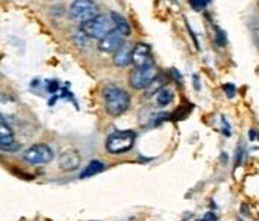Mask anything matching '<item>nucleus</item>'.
<instances>
[{
    "mask_svg": "<svg viewBox=\"0 0 259 221\" xmlns=\"http://www.w3.org/2000/svg\"><path fill=\"white\" fill-rule=\"evenodd\" d=\"M102 97H103V103H105V111L111 117H120L131 106L129 93L124 88H121L118 85H114V83L106 85L103 88Z\"/></svg>",
    "mask_w": 259,
    "mask_h": 221,
    "instance_id": "1",
    "label": "nucleus"
},
{
    "mask_svg": "<svg viewBox=\"0 0 259 221\" xmlns=\"http://www.w3.org/2000/svg\"><path fill=\"white\" fill-rule=\"evenodd\" d=\"M112 29H114L112 18L111 15H106V14H99L94 18L80 23V32L87 38H94V39H102Z\"/></svg>",
    "mask_w": 259,
    "mask_h": 221,
    "instance_id": "2",
    "label": "nucleus"
},
{
    "mask_svg": "<svg viewBox=\"0 0 259 221\" xmlns=\"http://www.w3.org/2000/svg\"><path fill=\"white\" fill-rule=\"evenodd\" d=\"M137 140V134L134 130H115L112 132L105 143L106 152L111 155H121L132 150Z\"/></svg>",
    "mask_w": 259,
    "mask_h": 221,
    "instance_id": "3",
    "label": "nucleus"
},
{
    "mask_svg": "<svg viewBox=\"0 0 259 221\" xmlns=\"http://www.w3.org/2000/svg\"><path fill=\"white\" fill-rule=\"evenodd\" d=\"M21 158L26 164L33 165V167H39V165L50 164L55 159V152L49 144L38 143V144H32L30 147H27L23 152Z\"/></svg>",
    "mask_w": 259,
    "mask_h": 221,
    "instance_id": "4",
    "label": "nucleus"
},
{
    "mask_svg": "<svg viewBox=\"0 0 259 221\" xmlns=\"http://www.w3.org/2000/svg\"><path fill=\"white\" fill-rule=\"evenodd\" d=\"M158 76V68L153 62L144 67H135L129 76L131 86L135 90H146Z\"/></svg>",
    "mask_w": 259,
    "mask_h": 221,
    "instance_id": "5",
    "label": "nucleus"
},
{
    "mask_svg": "<svg viewBox=\"0 0 259 221\" xmlns=\"http://www.w3.org/2000/svg\"><path fill=\"white\" fill-rule=\"evenodd\" d=\"M70 15L83 23L99 15V6L94 0H74L70 6Z\"/></svg>",
    "mask_w": 259,
    "mask_h": 221,
    "instance_id": "6",
    "label": "nucleus"
},
{
    "mask_svg": "<svg viewBox=\"0 0 259 221\" xmlns=\"http://www.w3.org/2000/svg\"><path fill=\"white\" fill-rule=\"evenodd\" d=\"M124 44V36L117 32L115 29H112L109 33H106L102 39H99L97 42V49L102 53H115L121 46Z\"/></svg>",
    "mask_w": 259,
    "mask_h": 221,
    "instance_id": "7",
    "label": "nucleus"
},
{
    "mask_svg": "<svg viewBox=\"0 0 259 221\" xmlns=\"http://www.w3.org/2000/svg\"><path fill=\"white\" fill-rule=\"evenodd\" d=\"M80 164H82V156H80V153L76 149H67L58 158L59 168L67 171V173L79 170Z\"/></svg>",
    "mask_w": 259,
    "mask_h": 221,
    "instance_id": "8",
    "label": "nucleus"
},
{
    "mask_svg": "<svg viewBox=\"0 0 259 221\" xmlns=\"http://www.w3.org/2000/svg\"><path fill=\"white\" fill-rule=\"evenodd\" d=\"M150 62H153L150 46L146 42H137L132 50V64L135 67H144Z\"/></svg>",
    "mask_w": 259,
    "mask_h": 221,
    "instance_id": "9",
    "label": "nucleus"
},
{
    "mask_svg": "<svg viewBox=\"0 0 259 221\" xmlns=\"http://www.w3.org/2000/svg\"><path fill=\"white\" fill-rule=\"evenodd\" d=\"M132 50H134V46L124 42L115 53H114V65L118 67V68H124L127 65L132 64Z\"/></svg>",
    "mask_w": 259,
    "mask_h": 221,
    "instance_id": "10",
    "label": "nucleus"
},
{
    "mask_svg": "<svg viewBox=\"0 0 259 221\" xmlns=\"http://www.w3.org/2000/svg\"><path fill=\"white\" fill-rule=\"evenodd\" d=\"M109 15H111V18H112L114 29H115L117 32H120L124 38L129 36L131 32H132V29H131V24L127 23V20H126L121 14H118V12H111Z\"/></svg>",
    "mask_w": 259,
    "mask_h": 221,
    "instance_id": "11",
    "label": "nucleus"
},
{
    "mask_svg": "<svg viewBox=\"0 0 259 221\" xmlns=\"http://www.w3.org/2000/svg\"><path fill=\"white\" fill-rule=\"evenodd\" d=\"M105 168H106L105 162H102V161H99V159H93V161H90V162L87 164V167L83 168V171L80 173L79 178H80V179L93 178V176H96V174L105 171Z\"/></svg>",
    "mask_w": 259,
    "mask_h": 221,
    "instance_id": "12",
    "label": "nucleus"
},
{
    "mask_svg": "<svg viewBox=\"0 0 259 221\" xmlns=\"http://www.w3.org/2000/svg\"><path fill=\"white\" fill-rule=\"evenodd\" d=\"M14 143V130L6 123V120L0 115V147Z\"/></svg>",
    "mask_w": 259,
    "mask_h": 221,
    "instance_id": "13",
    "label": "nucleus"
},
{
    "mask_svg": "<svg viewBox=\"0 0 259 221\" xmlns=\"http://www.w3.org/2000/svg\"><path fill=\"white\" fill-rule=\"evenodd\" d=\"M173 91L170 90V88H162L161 91H158L156 94H155V100H156V105L159 106V108H165V106H168L171 102H173Z\"/></svg>",
    "mask_w": 259,
    "mask_h": 221,
    "instance_id": "14",
    "label": "nucleus"
},
{
    "mask_svg": "<svg viewBox=\"0 0 259 221\" xmlns=\"http://www.w3.org/2000/svg\"><path fill=\"white\" fill-rule=\"evenodd\" d=\"M164 88V80H162V77H159V76H156V79L146 88L147 90V97H150V96H155L158 91H161Z\"/></svg>",
    "mask_w": 259,
    "mask_h": 221,
    "instance_id": "15",
    "label": "nucleus"
},
{
    "mask_svg": "<svg viewBox=\"0 0 259 221\" xmlns=\"http://www.w3.org/2000/svg\"><path fill=\"white\" fill-rule=\"evenodd\" d=\"M215 42H217V46H220V47H223V46L228 44L226 33H225L219 26H215Z\"/></svg>",
    "mask_w": 259,
    "mask_h": 221,
    "instance_id": "16",
    "label": "nucleus"
},
{
    "mask_svg": "<svg viewBox=\"0 0 259 221\" xmlns=\"http://www.w3.org/2000/svg\"><path fill=\"white\" fill-rule=\"evenodd\" d=\"M223 91L226 93V96H228L229 99H234L235 94H237V86H235L234 83H225V85H223Z\"/></svg>",
    "mask_w": 259,
    "mask_h": 221,
    "instance_id": "17",
    "label": "nucleus"
},
{
    "mask_svg": "<svg viewBox=\"0 0 259 221\" xmlns=\"http://www.w3.org/2000/svg\"><path fill=\"white\" fill-rule=\"evenodd\" d=\"M188 2H190V5L193 6L194 11H202L208 3V0H188Z\"/></svg>",
    "mask_w": 259,
    "mask_h": 221,
    "instance_id": "18",
    "label": "nucleus"
},
{
    "mask_svg": "<svg viewBox=\"0 0 259 221\" xmlns=\"http://www.w3.org/2000/svg\"><path fill=\"white\" fill-rule=\"evenodd\" d=\"M59 90V82L58 80H50L47 82V91L49 93H56Z\"/></svg>",
    "mask_w": 259,
    "mask_h": 221,
    "instance_id": "19",
    "label": "nucleus"
},
{
    "mask_svg": "<svg viewBox=\"0 0 259 221\" xmlns=\"http://www.w3.org/2000/svg\"><path fill=\"white\" fill-rule=\"evenodd\" d=\"M241 159H243V147L238 149V155L235 153V165H240L241 164Z\"/></svg>",
    "mask_w": 259,
    "mask_h": 221,
    "instance_id": "20",
    "label": "nucleus"
},
{
    "mask_svg": "<svg viewBox=\"0 0 259 221\" xmlns=\"http://www.w3.org/2000/svg\"><path fill=\"white\" fill-rule=\"evenodd\" d=\"M202 221H217V217H215V214L208 212V214H205V217L202 218Z\"/></svg>",
    "mask_w": 259,
    "mask_h": 221,
    "instance_id": "21",
    "label": "nucleus"
},
{
    "mask_svg": "<svg viewBox=\"0 0 259 221\" xmlns=\"http://www.w3.org/2000/svg\"><path fill=\"white\" fill-rule=\"evenodd\" d=\"M193 82H194V88L196 90H200V82H199V76L197 74L193 76Z\"/></svg>",
    "mask_w": 259,
    "mask_h": 221,
    "instance_id": "22",
    "label": "nucleus"
},
{
    "mask_svg": "<svg viewBox=\"0 0 259 221\" xmlns=\"http://www.w3.org/2000/svg\"><path fill=\"white\" fill-rule=\"evenodd\" d=\"M258 137H256V132L255 130H250V140H256Z\"/></svg>",
    "mask_w": 259,
    "mask_h": 221,
    "instance_id": "23",
    "label": "nucleus"
}]
</instances>
